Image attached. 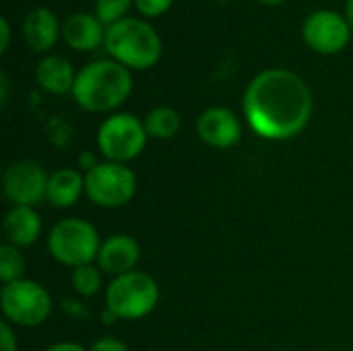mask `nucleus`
Here are the masks:
<instances>
[{"mask_svg": "<svg viewBox=\"0 0 353 351\" xmlns=\"http://www.w3.org/2000/svg\"><path fill=\"white\" fill-rule=\"evenodd\" d=\"M145 124L132 114H114L105 118L97 130V145L108 161L128 163L139 157L147 145Z\"/></svg>", "mask_w": 353, "mask_h": 351, "instance_id": "6e6552de", "label": "nucleus"}, {"mask_svg": "<svg viewBox=\"0 0 353 351\" xmlns=\"http://www.w3.org/2000/svg\"><path fill=\"white\" fill-rule=\"evenodd\" d=\"M0 306L4 321L17 327H37L52 312L50 292L31 279H19L2 285Z\"/></svg>", "mask_w": 353, "mask_h": 351, "instance_id": "423d86ee", "label": "nucleus"}, {"mask_svg": "<svg viewBox=\"0 0 353 351\" xmlns=\"http://www.w3.org/2000/svg\"><path fill=\"white\" fill-rule=\"evenodd\" d=\"M143 124H145V130H147L149 137L163 141V139H172V137L178 134L182 120H180V114L174 108H170V106H157V108H153L145 116Z\"/></svg>", "mask_w": 353, "mask_h": 351, "instance_id": "a211bd4d", "label": "nucleus"}, {"mask_svg": "<svg viewBox=\"0 0 353 351\" xmlns=\"http://www.w3.org/2000/svg\"><path fill=\"white\" fill-rule=\"evenodd\" d=\"M242 103L250 128L269 141H285L300 134L312 116L308 85L288 68L259 72L246 87Z\"/></svg>", "mask_w": 353, "mask_h": 351, "instance_id": "f257e3e1", "label": "nucleus"}, {"mask_svg": "<svg viewBox=\"0 0 353 351\" xmlns=\"http://www.w3.org/2000/svg\"><path fill=\"white\" fill-rule=\"evenodd\" d=\"M2 232L10 246H17V248L31 246L33 242H37L41 234V219L33 207L17 205L6 213L2 221Z\"/></svg>", "mask_w": 353, "mask_h": 351, "instance_id": "2eb2a0df", "label": "nucleus"}, {"mask_svg": "<svg viewBox=\"0 0 353 351\" xmlns=\"http://www.w3.org/2000/svg\"><path fill=\"white\" fill-rule=\"evenodd\" d=\"M132 0H95V17L103 25H112L124 19V12L130 8Z\"/></svg>", "mask_w": 353, "mask_h": 351, "instance_id": "412c9836", "label": "nucleus"}, {"mask_svg": "<svg viewBox=\"0 0 353 351\" xmlns=\"http://www.w3.org/2000/svg\"><path fill=\"white\" fill-rule=\"evenodd\" d=\"M219 2H228V0H219Z\"/></svg>", "mask_w": 353, "mask_h": 351, "instance_id": "c756f323", "label": "nucleus"}, {"mask_svg": "<svg viewBox=\"0 0 353 351\" xmlns=\"http://www.w3.org/2000/svg\"><path fill=\"white\" fill-rule=\"evenodd\" d=\"M196 132L205 145L215 149H228L242 139V124L232 110L215 106V108H207L199 116Z\"/></svg>", "mask_w": 353, "mask_h": 351, "instance_id": "9b49d317", "label": "nucleus"}, {"mask_svg": "<svg viewBox=\"0 0 353 351\" xmlns=\"http://www.w3.org/2000/svg\"><path fill=\"white\" fill-rule=\"evenodd\" d=\"M141 259V248L134 238L126 234H116L101 242L99 254H97V267L114 277L126 275L137 271L134 267L139 265Z\"/></svg>", "mask_w": 353, "mask_h": 351, "instance_id": "f8f14e48", "label": "nucleus"}, {"mask_svg": "<svg viewBox=\"0 0 353 351\" xmlns=\"http://www.w3.org/2000/svg\"><path fill=\"white\" fill-rule=\"evenodd\" d=\"M174 0H134L137 8L145 14V17H159L163 14Z\"/></svg>", "mask_w": 353, "mask_h": 351, "instance_id": "4be33fe9", "label": "nucleus"}, {"mask_svg": "<svg viewBox=\"0 0 353 351\" xmlns=\"http://www.w3.org/2000/svg\"><path fill=\"white\" fill-rule=\"evenodd\" d=\"M132 91V77L116 60H95L77 72L72 95L87 112H112Z\"/></svg>", "mask_w": 353, "mask_h": 351, "instance_id": "f03ea898", "label": "nucleus"}, {"mask_svg": "<svg viewBox=\"0 0 353 351\" xmlns=\"http://www.w3.org/2000/svg\"><path fill=\"white\" fill-rule=\"evenodd\" d=\"M105 50L126 68L145 70L157 64L161 56V39L157 31L134 17H124L105 29Z\"/></svg>", "mask_w": 353, "mask_h": 351, "instance_id": "7ed1b4c3", "label": "nucleus"}, {"mask_svg": "<svg viewBox=\"0 0 353 351\" xmlns=\"http://www.w3.org/2000/svg\"><path fill=\"white\" fill-rule=\"evenodd\" d=\"M302 35L312 50L321 54H335L350 43L352 27L343 14L321 8L306 17Z\"/></svg>", "mask_w": 353, "mask_h": 351, "instance_id": "9d476101", "label": "nucleus"}, {"mask_svg": "<svg viewBox=\"0 0 353 351\" xmlns=\"http://www.w3.org/2000/svg\"><path fill=\"white\" fill-rule=\"evenodd\" d=\"M259 2H263V4H281L285 0H259Z\"/></svg>", "mask_w": 353, "mask_h": 351, "instance_id": "c85d7f7f", "label": "nucleus"}, {"mask_svg": "<svg viewBox=\"0 0 353 351\" xmlns=\"http://www.w3.org/2000/svg\"><path fill=\"white\" fill-rule=\"evenodd\" d=\"M0 31H2L0 52H6V48H8V39H10V27H8V21H6V19H2V21H0Z\"/></svg>", "mask_w": 353, "mask_h": 351, "instance_id": "a878e982", "label": "nucleus"}, {"mask_svg": "<svg viewBox=\"0 0 353 351\" xmlns=\"http://www.w3.org/2000/svg\"><path fill=\"white\" fill-rule=\"evenodd\" d=\"M137 176L126 163L101 161L85 174V194L103 209H118L132 201Z\"/></svg>", "mask_w": 353, "mask_h": 351, "instance_id": "0eeeda50", "label": "nucleus"}, {"mask_svg": "<svg viewBox=\"0 0 353 351\" xmlns=\"http://www.w3.org/2000/svg\"><path fill=\"white\" fill-rule=\"evenodd\" d=\"M35 79L37 85L54 95H62L66 91H72L74 87V70L72 64L62 58V56H46L39 60L37 68H35Z\"/></svg>", "mask_w": 353, "mask_h": 351, "instance_id": "f3484780", "label": "nucleus"}, {"mask_svg": "<svg viewBox=\"0 0 353 351\" xmlns=\"http://www.w3.org/2000/svg\"><path fill=\"white\" fill-rule=\"evenodd\" d=\"M60 31H62V27H60L56 14L46 6H35L33 10H29L25 17V23H23L25 41L35 52H48L56 43Z\"/></svg>", "mask_w": 353, "mask_h": 351, "instance_id": "4468645a", "label": "nucleus"}, {"mask_svg": "<svg viewBox=\"0 0 353 351\" xmlns=\"http://www.w3.org/2000/svg\"><path fill=\"white\" fill-rule=\"evenodd\" d=\"M89 351H130L120 339H116V337H101V339H97L93 345H91V350Z\"/></svg>", "mask_w": 353, "mask_h": 351, "instance_id": "b1692460", "label": "nucleus"}, {"mask_svg": "<svg viewBox=\"0 0 353 351\" xmlns=\"http://www.w3.org/2000/svg\"><path fill=\"white\" fill-rule=\"evenodd\" d=\"M46 351H87L85 348H81L79 343H70V341H62V343H56L52 348H48Z\"/></svg>", "mask_w": 353, "mask_h": 351, "instance_id": "bb28decb", "label": "nucleus"}, {"mask_svg": "<svg viewBox=\"0 0 353 351\" xmlns=\"http://www.w3.org/2000/svg\"><path fill=\"white\" fill-rule=\"evenodd\" d=\"M48 180L50 176L41 163L33 159H21L6 168L2 176V190L12 207H33L46 199Z\"/></svg>", "mask_w": 353, "mask_h": 351, "instance_id": "1a4fd4ad", "label": "nucleus"}, {"mask_svg": "<svg viewBox=\"0 0 353 351\" xmlns=\"http://www.w3.org/2000/svg\"><path fill=\"white\" fill-rule=\"evenodd\" d=\"M48 248L60 265L77 269L97 261L101 244L97 230L89 221L66 217L52 228L48 236Z\"/></svg>", "mask_w": 353, "mask_h": 351, "instance_id": "39448f33", "label": "nucleus"}, {"mask_svg": "<svg viewBox=\"0 0 353 351\" xmlns=\"http://www.w3.org/2000/svg\"><path fill=\"white\" fill-rule=\"evenodd\" d=\"M72 290L83 296V298H93L99 290H101V269L95 267L93 263L91 265H83V267H77L72 269Z\"/></svg>", "mask_w": 353, "mask_h": 351, "instance_id": "6ab92c4d", "label": "nucleus"}, {"mask_svg": "<svg viewBox=\"0 0 353 351\" xmlns=\"http://www.w3.org/2000/svg\"><path fill=\"white\" fill-rule=\"evenodd\" d=\"M62 37L72 50L89 52L95 50L105 39V31H103V23L97 17L87 12H74L64 21Z\"/></svg>", "mask_w": 353, "mask_h": 351, "instance_id": "ddd939ff", "label": "nucleus"}, {"mask_svg": "<svg viewBox=\"0 0 353 351\" xmlns=\"http://www.w3.org/2000/svg\"><path fill=\"white\" fill-rule=\"evenodd\" d=\"M97 163H99V161L95 159V155H93V153H81V155H79V168H81V170H85V174H87L89 170H93Z\"/></svg>", "mask_w": 353, "mask_h": 351, "instance_id": "393cba45", "label": "nucleus"}, {"mask_svg": "<svg viewBox=\"0 0 353 351\" xmlns=\"http://www.w3.org/2000/svg\"><path fill=\"white\" fill-rule=\"evenodd\" d=\"M345 19H347V23H350V27H352L353 31V0L345 2Z\"/></svg>", "mask_w": 353, "mask_h": 351, "instance_id": "cd10ccee", "label": "nucleus"}, {"mask_svg": "<svg viewBox=\"0 0 353 351\" xmlns=\"http://www.w3.org/2000/svg\"><path fill=\"white\" fill-rule=\"evenodd\" d=\"M83 192H85V176L74 168H64L50 174L46 201L56 209H68L77 205Z\"/></svg>", "mask_w": 353, "mask_h": 351, "instance_id": "dca6fc26", "label": "nucleus"}, {"mask_svg": "<svg viewBox=\"0 0 353 351\" xmlns=\"http://www.w3.org/2000/svg\"><path fill=\"white\" fill-rule=\"evenodd\" d=\"M25 273V257L17 246L2 244L0 246V279L2 283H12L23 279Z\"/></svg>", "mask_w": 353, "mask_h": 351, "instance_id": "aec40b11", "label": "nucleus"}, {"mask_svg": "<svg viewBox=\"0 0 353 351\" xmlns=\"http://www.w3.org/2000/svg\"><path fill=\"white\" fill-rule=\"evenodd\" d=\"M159 302V288L155 279L143 271H132L114 281L105 290L108 310L122 321H139L155 310Z\"/></svg>", "mask_w": 353, "mask_h": 351, "instance_id": "20e7f679", "label": "nucleus"}, {"mask_svg": "<svg viewBox=\"0 0 353 351\" xmlns=\"http://www.w3.org/2000/svg\"><path fill=\"white\" fill-rule=\"evenodd\" d=\"M0 351H17V337L6 321L0 323Z\"/></svg>", "mask_w": 353, "mask_h": 351, "instance_id": "5701e85b", "label": "nucleus"}]
</instances>
